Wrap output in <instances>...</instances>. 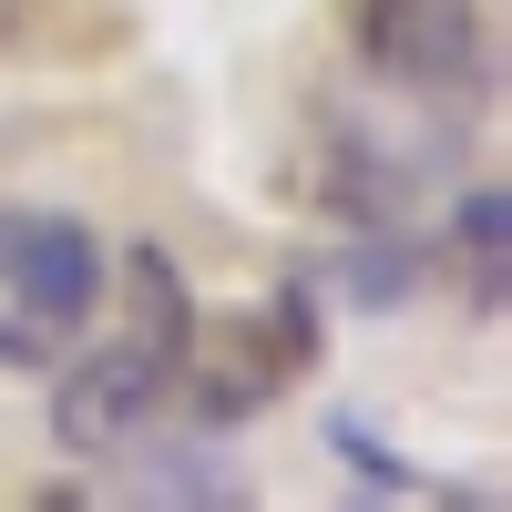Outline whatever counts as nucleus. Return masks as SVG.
I'll return each mask as SVG.
<instances>
[{"label": "nucleus", "instance_id": "obj_10", "mask_svg": "<svg viewBox=\"0 0 512 512\" xmlns=\"http://www.w3.org/2000/svg\"><path fill=\"white\" fill-rule=\"evenodd\" d=\"M144 502H216V512H226V502H246V492H236V472H226L216 451H154V461H144Z\"/></svg>", "mask_w": 512, "mask_h": 512}, {"label": "nucleus", "instance_id": "obj_11", "mask_svg": "<svg viewBox=\"0 0 512 512\" xmlns=\"http://www.w3.org/2000/svg\"><path fill=\"white\" fill-rule=\"evenodd\" d=\"M11 21H21V0H0V41H11Z\"/></svg>", "mask_w": 512, "mask_h": 512}, {"label": "nucleus", "instance_id": "obj_7", "mask_svg": "<svg viewBox=\"0 0 512 512\" xmlns=\"http://www.w3.org/2000/svg\"><path fill=\"white\" fill-rule=\"evenodd\" d=\"M195 287H185V267L164 256L154 236H134L123 246V338H144L154 359H175L185 369V349H195Z\"/></svg>", "mask_w": 512, "mask_h": 512}, {"label": "nucleus", "instance_id": "obj_1", "mask_svg": "<svg viewBox=\"0 0 512 512\" xmlns=\"http://www.w3.org/2000/svg\"><path fill=\"white\" fill-rule=\"evenodd\" d=\"M103 308V236L62 205H0V369H52Z\"/></svg>", "mask_w": 512, "mask_h": 512}, {"label": "nucleus", "instance_id": "obj_3", "mask_svg": "<svg viewBox=\"0 0 512 512\" xmlns=\"http://www.w3.org/2000/svg\"><path fill=\"white\" fill-rule=\"evenodd\" d=\"M164 400H175V359H154L144 338H113V349L93 359H72L62 369V390H52V441L72 461H113V451H134Z\"/></svg>", "mask_w": 512, "mask_h": 512}, {"label": "nucleus", "instance_id": "obj_8", "mask_svg": "<svg viewBox=\"0 0 512 512\" xmlns=\"http://www.w3.org/2000/svg\"><path fill=\"white\" fill-rule=\"evenodd\" d=\"M451 256H461V287H472V318H502L512 308V195L502 185H472L451 205Z\"/></svg>", "mask_w": 512, "mask_h": 512}, {"label": "nucleus", "instance_id": "obj_6", "mask_svg": "<svg viewBox=\"0 0 512 512\" xmlns=\"http://www.w3.org/2000/svg\"><path fill=\"white\" fill-rule=\"evenodd\" d=\"M277 359H267V338H256V318L226 338V349H205V328H195V349H185V369H175V390H185V420L195 431H236V420H256L277 400Z\"/></svg>", "mask_w": 512, "mask_h": 512}, {"label": "nucleus", "instance_id": "obj_5", "mask_svg": "<svg viewBox=\"0 0 512 512\" xmlns=\"http://www.w3.org/2000/svg\"><path fill=\"white\" fill-rule=\"evenodd\" d=\"M431 267H441V246H420L410 226H349L338 236V256L328 267H308L349 318H400L420 287H431Z\"/></svg>", "mask_w": 512, "mask_h": 512}, {"label": "nucleus", "instance_id": "obj_2", "mask_svg": "<svg viewBox=\"0 0 512 512\" xmlns=\"http://www.w3.org/2000/svg\"><path fill=\"white\" fill-rule=\"evenodd\" d=\"M359 72L400 103H441L451 123L492 103V31L482 0H359L349 11Z\"/></svg>", "mask_w": 512, "mask_h": 512}, {"label": "nucleus", "instance_id": "obj_9", "mask_svg": "<svg viewBox=\"0 0 512 512\" xmlns=\"http://www.w3.org/2000/svg\"><path fill=\"white\" fill-rule=\"evenodd\" d=\"M328 451H338V461L359 472V492H369V502H410V492H420V472H410V461H400L390 441L369 431L359 410H328Z\"/></svg>", "mask_w": 512, "mask_h": 512}, {"label": "nucleus", "instance_id": "obj_4", "mask_svg": "<svg viewBox=\"0 0 512 512\" xmlns=\"http://www.w3.org/2000/svg\"><path fill=\"white\" fill-rule=\"evenodd\" d=\"M441 144L431 134H379V123H338V134L318 144V205L338 226H410V205H420V185L441 175Z\"/></svg>", "mask_w": 512, "mask_h": 512}]
</instances>
